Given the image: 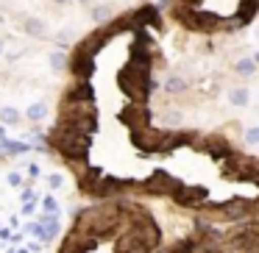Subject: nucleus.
Returning a JSON list of instances; mask_svg holds the SVG:
<instances>
[{"label": "nucleus", "instance_id": "nucleus-8", "mask_svg": "<svg viewBox=\"0 0 259 253\" xmlns=\"http://www.w3.org/2000/svg\"><path fill=\"white\" fill-rule=\"evenodd\" d=\"M131 139H134V145L137 147H142L145 153H153V150H162L164 147V136L167 134H162V131H153L151 125L148 128H140V131H131Z\"/></svg>", "mask_w": 259, "mask_h": 253}, {"label": "nucleus", "instance_id": "nucleus-29", "mask_svg": "<svg viewBox=\"0 0 259 253\" xmlns=\"http://www.w3.org/2000/svg\"><path fill=\"white\" fill-rule=\"evenodd\" d=\"M0 56H6V39H0Z\"/></svg>", "mask_w": 259, "mask_h": 253}, {"label": "nucleus", "instance_id": "nucleus-11", "mask_svg": "<svg viewBox=\"0 0 259 253\" xmlns=\"http://www.w3.org/2000/svg\"><path fill=\"white\" fill-rule=\"evenodd\" d=\"M23 31L28 36H34V39H48L51 36V28H48V23L42 17H23Z\"/></svg>", "mask_w": 259, "mask_h": 253}, {"label": "nucleus", "instance_id": "nucleus-3", "mask_svg": "<svg viewBox=\"0 0 259 253\" xmlns=\"http://www.w3.org/2000/svg\"><path fill=\"white\" fill-rule=\"evenodd\" d=\"M192 145H195L198 150L209 153V159H214V162H229V159L234 156V147H231V142L226 139V136H220V134H212V136H203V139H195Z\"/></svg>", "mask_w": 259, "mask_h": 253}, {"label": "nucleus", "instance_id": "nucleus-20", "mask_svg": "<svg viewBox=\"0 0 259 253\" xmlns=\"http://www.w3.org/2000/svg\"><path fill=\"white\" fill-rule=\"evenodd\" d=\"M164 253H198V242L195 239H181V242H176L170 250H164Z\"/></svg>", "mask_w": 259, "mask_h": 253}, {"label": "nucleus", "instance_id": "nucleus-16", "mask_svg": "<svg viewBox=\"0 0 259 253\" xmlns=\"http://www.w3.org/2000/svg\"><path fill=\"white\" fill-rule=\"evenodd\" d=\"M25 117H28L31 123H42V120L48 117V103H45V100L28 103V109H25Z\"/></svg>", "mask_w": 259, "mask_h": 253}, {"label": "nucleus", "instance_id": "nucleus-2", "mask_svg": "<svg viewBox=\"0 0 259 253\" xmlns=\"http://www.w3.org/2000/svg\"><path fill=\"white\" fill-rule=\"evenodd\" d=\"M59 125H67V128L90 136L98 131V114H95V109H92V103H67L64 100Z\"/></svg>", "mask_w": 259, "mask_h": 253}, {"label": "nucleus", "instance_id": "nucleus-28", "mask_svg": "<svg viewBox=\"0 0 259 253\" xmlns=\"http://www.w3.org/2000/svg\"><path fill=\"white\" fill-rule=\"evenodd\" d=\"M51 3H56V6H70V3H75V0H51Z\"/></svg>", "mask_w": 259, "mask_h": 253}, {"label": "nucleus", "instance_id": "nucleus-24", "mask_svg": "<svg viewBox=\"0 0 259 253\" xmlns=\"http://www.w3.org/2000/svg\"><path fill=\"white\" fill-rule=\"evenodd\" d=\"M48 186H51V189H62V186H64V175L62 173H51V175H48Z\"/></svg>", "mask_w": 259, "mask_h": 253}, {"label": "nucleus", "instance_id": "nucleus-15", "mask_svg": "<svg viewBox=\"0 0 259 253\" xmlns=\"http://www.w3.org/2000/svg\"><path fill=\"white\" fill-rule=\"evenodd\" d=\"M229 103L237 109H245L248 103H251V89H245V86H234V89H229Z\"/></svg>", "mask_w": 259, "mask_h": 253}, {"label": "nucleus", "instance_id": "nucleus-22", "mask_svg": "<svg viewBox=\"0 0 259 253\" xmlns=\"http://www.w3.org/2000/svg\"><path fill=\"white\" fill-rule=\"evenodd\" d=\"M242 136H245V142H248L251 147H259V125H251V128H245V134H242Z\"/></svg>", "mask_w": 259, "mask_h": 253}, {"label": "nucleus", "instance_id": "nucleus-9", "mask_svg": "<svg viewBox=\"0 0 259 253\" xmlns=\"http://www.w3.org/2000/svg\"><path fill=\"white\" fill-rule=\"evenodd\" d=\"M64 100H67V103H95V89H92L90 81H78V78H75V84L67 89Z\"/></svg>", "mask_w": 259, "mask_h": 253}, {"label": "nucleus", "instance_id": "nucleus-32", "mask_svg": "<svg viewBox=\"0 0 259 253\" xmlns=\"http://www.w3.org/2000/svg\"><path fill=\"white\" fill-rule=\"evenodd\" d=\"M256 184H259V181H256Z\"/></svg>", "mask_w": 259, "mask_h": 253}, {"label": "nucleus", "instance_id": "nucleus-19", "mask_svg": "<svg viewBox=\"0 0 259 253\" xmlns=\"http://www.w3.org/2000/svg\"><path fill=\"white\" fill-rule=\"evenodd\" d=\"M90 17L95 20L98 25H106L109 20H112V9L109 6H92V12H90Z\"/></svg>", "mask_w": 259, "mask_h": 253}, {"label": "nucleus", "instance_id": "nucleus-12", "mask_svg": "<svg viewBox=\"0 0 259 253\" xmlns=\"http://www.w3.org/2000/svg\"><path fill=\"white\" fill-rule=\"evenodd\" d=\"M42 228H45L42 242H53L59 234H62V223H59L56 214H42Z\"/></svg>", "mask_w": 259, "mask_h": 253}, {"label": "nucleus", "instance_id": "nucleus-25", "mask_svg": "<svg viewBox=\"0 0 259 253\" xmlns=\"http://www.w3.org/2000/svg\"><path fill=\"white\" fill-rule=\"evenodd\" d=\"M6 184L9 186H23V175H20L17 170H12V173L6 175Z\"/></svg>", "mask_w": 259, "mask_h": 253}, {"label": "nucleus", "instance_id": "nucleus-18", "mask_svg": "<svg viewBox=\"0 0 259 253\" xmlns=\"http://www.w3.org/2000/svg\"><path fill=\"white\" fill-rule=\"evenodd\" d=\"M20 120H23V114H20L14 106H0V123L3 125H17Z\"/></svg>", "mask_w": 259, "mask_h": 253}, {"label": "nucleus", "instance_id": "nucleus-23", "mask_svg": "<svg viewBox=\"0 0 259 253\" xmlns=\"http://www.w3.org/2000/svg\"><path fill=\"white\" fill-rule=\"evenodd\" d=\"M162 123H164V125H173V128H176V125H181V114H179V112H173V109H170V112H164Z\"/></svg>", "mask_w": 259, "mask_h": 253}, {"label": "nucleus", "instance_id": "nucleus-17", "mask_svg": "<svg viewBox=\"0 0 259 253\" xmlns=\"http://www.w3.org/2000/svg\"><path fill=\"white\" fill-rule=\"evenodd\" d=\"M164 92L167 95H181V92H187V81L181 75H167L164 78Z\"/></svg>", "mask_w": 259, "mask_h": 253}, {"label": "nucleus", "instance_id": "nucleus-21", "mask_svg": "<svg viewBox=\"0 0 259 253\" xmlns=\"http://www.w3.org/2000/svg\"><path fill=\"white\" fill-rule=\"evenodd\" d=\"M59 209H62V206H59V200L53 195H48L45 200H42V212H45V214H59Z\"/></svg>", "mask_w": 259, "mask_h": 253}, {"label": "nucleus", "instance_id": "nucleus-5", "mask_svg": "<svg viewBox=\"0 0 259 253\" xmlns=\"http://www.w3.org/2000/svg\"><path fill=\"white\" fill-rule=\"evenodd\" d=\"M70 73H73L78 81H90L92 73H95V53L84 50V47L78 45L73 53H70Z\"/></svg>", "mask_w": 259, "mask_h": 253}, {"label": "nucleus", "instance_id": "nucleus-10", "mask_svg": "<svg viewBox=\"0 0 259 253\" xmlns=\"http://www.w3.org/2000/svg\"><path fill=\"white\" fill-rule=\"evenodd\" d=\"M125 25H159L156 6H142L137 12H131V17L125 20Z\"/></svg>", "mask_w": 259, "mask_h": 253}, {"label": "nucleus", "instance_id": "nucleus-30", "mask_svg": "<svg viewBox=\"0 0 259 253\" xmlns=\"http://www.w3.org/2000/svg\"><path fill=\"white\" fill-rule=\"evenodd\" d=\"M75 3H81V6H92L95 0H75Z\"/></svg>", "mask_w": 259, "mask_h": 253}, {"label": "nucleus", "instance_id": "nucleus-7", "mask_svg": "<svg viewBox=\"0 0 259 253\" xmlns=\"http://www.w3.org/2000/svg\"><path fill=\"white\" fill-rule=\"evenodd\" d=\"M173 200L179 203V206H190V209L206 206L209 203V189L206 186H187V184H181L179 192L173 195Z\"/></svg>", "mask_w": 259, "mask_h": 253}, {"label": "nucleus", "instance_id": "nucleus-1", "mask_svg": "<svg viewBox=\"0 0 259 253\" xmlns=\"http://www.w3.org/2000/svg\"><path fill=\"white\" fill-rule=\"evenodd\" d=\"M48 139H51V147H56L67 162H87V153H90V136L87 134H78V131L56 123Z\"/></svg>", "mask_w": 259, "mask_h": 253}, {"label": "nucleus", "instance_id": "nucleus-6", "mask_svg": "<svg viewBox=\"0 0 259 253\" xmlns=\"http://www.w3.org/2000/svg\"><path fill=\"white\" fill-rule=\"evenodd\" d=\"M120 123L128 125L131 131L148 128V125H151V112L145 109V103H134V100H131L128 106L120 112Z\"/></svg>", "mask_w": 259, "mask_h": 253}, {"label": "nucleus", "instance_id": "nucleus-26", "mask_svg": "<svg viewBox=\"0 0 259 253\" xmlns=\"http://www.w3.org/2000/svg\"><path fill=\"white\" fill-rule=\"evenodd\" d=\"M34 209H36V203H34V200L23 203V214H34Z\"/></svg>", "mask_w": 259, "mask_h": 253}, {"label": "nucleus", "instance_id": "nucleus-4", "mask_svg": "<svg viewBox=\"0 0 259 253\" xmlns=\"http://www.w3.org/2000/svg\"><path fill=\"white\" fill-rule=\"evenodd\" d=\"M179 186H181L179 178H173V175H167L164 170H159V173H153L148 181H142L140 189L148 192V195H170L173 197L176 192H179Z\"/></svg>", "mask_w": 259, "mask_h": 253}, {"label": "nucleus", "instance_id": "nucleus-13", "mask_svg": "<svg viewBox=\"0 0 259 253\" xmlns=\"http://www.w3.org/2000/svg\"><path fill=\"white\" fill-rule=\"evenodd\" d=\"M256 70H259V62L253 56H242L234 62V73L240 78H251V75H256Z\"/></svg>", "mask_w": 259, "mask_h": 253}, {"label": "nucleus", "instance_id": "nucleus-27", "mask_svg": "<svg viewBox=\"0 0 259 253\" xmlns=\"http://www.w3.org/2000/svg\"><path fill=\"white\" fill-rule=\"evenodd\" d=\"M28 175H31V178H36V175H39V167H36V164H28Z\"/></svg>", "mask_w": 259, "mask_h": 253}, {"label": "nucleus", "instance_id": "nucleus-14", "mask_svg": "<svg viewBox=\"0 0 259 253\" xmlns=\"http://www.w3.org/2000/svg\"><path fill=\"white\" fill-rule=\"evenodd\" d=\"M48 64H51L53 73H64V70H70V56L62 47H56V50H51V56H48Z\"/></svg>", "mask_w": 259, "mask_h": 253}, {"label": "nucleus", "instance_id": "nucleus-31", "mask_svg": "<svg viewBox=\"0 0 259 253\" xmlns=\"http://www.w3.org/2000/svg\"><path fill=\"white\" fill-rule=\"evenodd\" d=\"M253 39L259 42V25H256V28H253Z\"/></svg>", "mask_w": 259, "mask_h": 253}]
</instances>
